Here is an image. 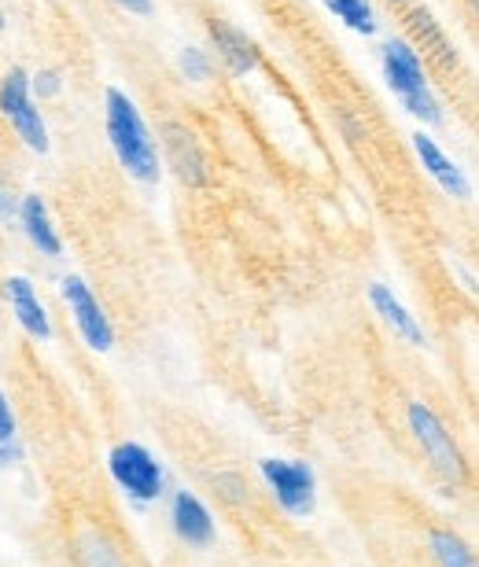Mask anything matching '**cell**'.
Here are the masks:
<instances>
[{
	"label": "cell",
	"mask_w": 479,
	"mask_h": 567,
	"mask_svg": "<svg viewBox=\"0 0 479 567\" xmlns=\"http://www.w3.org/2000/svg\"><path fill=\"white\" fill-rule=\"evenodd\" d=\"M104 107H108V137H111V147H115L119 163L125 166V174L136 177L141 185H155L159 152H155L152 133L144 126L141 111H136V104L122 89H108Z\"/></svg>",
	"instance_id": "1"
},
{
	"label": "cell",
	"mask_w": 479,
	"mask_h": 567,
	"mask_svg": "<svg viewBox=\"0 0 479 567\" xmlns=\"http://www.w3.org/2000/svg\"><path fill=\"white\" fill-rule=\"evenodd\" d=\"M384 78H387V85H391V93L402 100V107L409 111V115L439 126L442 111H439L436 96H431V89H428L425 66H420L417 52L409 49L406 41L395 38V41L384 44Z\"/></svg>",
	"instance_id": "2"
},
{
	"label": "cell",
	"mask_w": 479,
	"mask_h": 567,
	"mask_svg": "<svg viewBox=\"0 0 479 567\" xmlns=\"http://www.w3.org/2000/svg\"><path fill=\"white\" fill-rule=\"evenodd\" d=\"M0 115L11 122V130L19 133L30 152H38V155L49 152V130H44L41 111L33 107L30 78L27 71H19V66H11L4 74V82H0Z\"/></svg>",
	"instance_id": "3"
},
{
	"label": "cell",
	"mask_w": 479,
	"mask_h": 567,
	"mask_svg": "<svg viewBox=\"0 0 479 567\" xmlns=\"http://www.w3.org/2000/svg\"><path fill=\"white\" fill-rule=\"evenodd\" d=\"M262 480L269 483L273 497L284 513L292 516H310L317 502V480L314 468L303 461H281V457H262Z\"/></svg>",
	"instance_id": "4"
},
{
	"label": "cell",
	"mask_w": 479,
	"mask_h": 567,
	"mask_svg": "<svg viewBox=\"0 0 479 567\" xmlns=\"http://www.w3.org/2000/svg\"><path fill=\"white\" fill-rule=\"evenodd\" d=\"M108 468L133 502H155L163 494V468L141 442H119L108 457Z\"/></svg>",
	"instance_id": "5"
},
{
	"label": "cell",
	"mask_w": 479,
	"mask_h": 567,
	"mask_svg": "<svg viewBox=\"0 0 479 567\" xmlns=\"http://www.w3.org/2000/svg\"><path fill=\"white\" fill-rule=\"evenodd\" d=\"M409 431H414V439L420 442V450H425V457L431 461V468L439 475H447V480H461L465 475L461 450L453 446L450 431L442 427L439 413H431L425 402H409Z\"/></svg>",
	"instance_id": "6"
},
{
	"label": "cell",
	"mask_w": 479,
	"mask_h": 567,
	"mask_svg": "<svg viewBox=\"0 0 479 567\" xmlns=\"http://www.w3.org/2000/svg\"><path fill=\"white\" fill-rule=\"evenodd\" d=\"M63 302L71 306L78 332H82L89 347L100 350V354L115 347V328H111L104 306L96 302V295L89 291V284L82 277H63Z\"/></svg>",
	"instance_id": "7"
},
{
	"label": "cell",
	"mask_w": 479,
	"mask_h": 567,
	"mask_svg": "<svg viewBox=\"0 0 479 567\" xmlns=\"http://www.w3.org/2000/svg\"><path fill=\"white\" fill-rule=\"evenodd\" d=\"M414 152H417V158L425 163V169L436 177V185L447 192V196H453V199H469L472 196V185H469V177L461 174V166H453L450 158L442 155V147L428 137V133H414Z\"/></svg>",
	"instance_id": "8"
},
{
	"label": "cell",
	"mask_w": 479,
	"mask_h": 567,
	"mask_svg": "<svg viewBox=\"0 0 479 567\" xmlns=\"http://www.w3.org/2000/svg\"><path fill=\"white\" fill-rule=\"evenodd\" d=\"M170 516H174V530H177L181 542H188V546H196V549H207L214 542V516L196 494L177 491L174 513H170Z\"/></svg>",
	"instance_id": "9"
},
{
	"label": "cell",
	"mask_w": 479,
	"mask_h": 567,
	"mask_svg": "<svg viewBox=\"0 0 479 567\" xmlns=\"http://www.w3.org/2000/svg\"><path fill=\"white\" fill-rule=\"evenodd\" d=\"M4 295L11 302V313H16V321L22 324V332L33 336V339H52V321L49 313H44V306L38 302V295H33V284L27 277H8L4 280Z\"/></svg>",
	"instance_id": "10"
},
{
	"label": "cell",
	"mask_w": 479,
	"mask_h": 567,
	"mask_svg": "<svg viewBox=\"0 0 479 567\" xmlns=\"http://www.w3.org/2000/svg\"><path fill=\"white\" fill-rule=\"evenodd\" d=\"M369 302H373V310L384 317V324L391 328L395 336H402L409 347H425V328L417 324V317L406 310L402 302L395 299V291L387 288V284H380V280H373L369 284Z\"/></svg>",
	"instance_id": "11"
},
{
	"label": "cell",
	"mask_w": 479,
	"mask_h": 567,
	"mask_svg": "<svg viewBox=\"0 0 479 567\" xmlns=\"http://www.w3.org/2000/svg\"><path fill=\"white\" fill-rule=\"evenodd\" d=\"M163 137H166V158H170V166L177 169V177L185 181V185H203V181H207V166H203L196 137L181 126H166Z\"/></svg>",
	"instance_id": "12"
},
{
	"label": "cell",
	"mask_w": 479,
	"mask_h": 567,
	"mask_svg": "<svg viewBox=\"0 0 479 567\" xmlns=\"http://www.w3.org/2000/svg\"><path fill=\"white\" fill-rule=\"evenodd\" d=\"M19 221H22V229H27V240L38 247L41 255H49V258L63 255L60 233H55V225L49 218V207L41 203V196H27V199H22Z\"/></svg>",
	"instance_id": "13"
},
{
	"label": "cell",
	"mask_w": 479,
	"mask_h": 567,
	"mask_svg": "<svg viewBox=\"0 0 479 567\" xmlns=\"http://www.w3.org/2000/svg\"><path fill=\"white\" fill-rule=\"evenodd\" d=\"M211 38H214V44H218L222 60H225V66H230L233 74L255 71L258 52H255V44L247 41V33H240L236 27H225V22H214V27H211Z\"/></svg>",
	"instance_id": "14"
},
{
	"label": "cell",
	"mask_w": 479,
	"mask_h": 567,
	"mask_svg": "<svg viewBox=\"0 0 479 567\" xmlns=\"http://www.w3.org/2000/svg\"><path fill=\"white\" fill-rule=\"evenodd\" d=\"M428 549H431V557H436L439 567H479L476 553L465 546L458 535H450V530H431Z\"/></svg>",
	"instance_id": "15"
},
{
	"label": "cell",
	"mask_w": 479,
	"mask_h": 567,
	"mask_svg": "<svg viewBox=\"0 0 479 567\" xmlns=\"http://www.w3.org/2000/svg\"><path fill=\"white\" fill-rule=\"evenodd\" d=\"M325 8L333 11L336 19H344L355 33H365V38L376 33V16H373L369 0H325Z\"/></svg>",
	"instance_id": "16"
},
{
	"label": "cell",
	"mask_w": 479,
	"mask_h": 567,
	"mask_svg": "<svg viewBox=\"0 0 479 567\" xmlns=\"http://www.w3.org/2000/svg\"><path fill=\"white\" fill-rule=\"evenodd\" d=\"M414 27H417V33H420V38H425L428 44H436V52H439V60H442V63H453V49H450V41L442 38L439 27H436V22H431V16H428L425 8H417V11H414Z\"/></svg>",
	"instance_id": "17"
},
{
	"label": "cell",
	"mask_w": 479,
	"mask_h": 567,
	"mask_svg": "<svg viewBox=\"0 0 479 567\" xmlns=\"http://www.w3.org/2000/svg\"><path fill=\"white\" fill-rule=\"evenodd\" d=\"M177 63H181V71H185V78H192V82H207V78H211V63H207V55H203L200 49H185Z\"/></svg>",
	"instance_id": "18"
},
{
	"label": "cell",
	"mask_w": 479,
	"mask_h": 567,
	"mask_svg": "<svg viewBox=\"0 0 479 567\" xmlns=\"http://www.w3.org/2000/svg\"><path fill=\"white\" fill-rule=\"evenodd\" d=\"M60 85H63L60 71H41V74H33V82H30V89H33V93H38L41 100H49V96L60 93Z\"/></svg>",
	"instance_id": "19"
},
{
	"label": "cell",
	"mask_w": 479,
	"mask_h": 567,
	"mask_svg": "<svg viewBox=\"0 0 479 567\" xmlns=\"http://www.w3.org/2000/svg\"><path fill=\"white\" fill-rule=\"evenodd\" d=\"M0 442H16V413H11L4 391H0Z\"/></svg>",
	"instance_id": "20"
},
{
	"label": "cell",
	"mask_w": 479,
	"mask_h": 567,
	"mask_svg": "<svg viewBox=\"0 0 479 567\" xmlns=\"http://www.w3.org/2000/svg\"><path fill=\"white\" fill-rule=\"evenodd\" d=\"M214 483L222 486V494L230 497V502H244V483H240L236 475H218Z\"/></svg>",
	"instance_id": "21"
},
{
	"label": "cell",
	"mask_w": 479,
	"mask_h": 567,
	"mask_svg": "<svg viewBox=\"0 0 479 567\" xmlns=\"http://www.w3.org/2000/svg\"><path fill=\"white\" fill-rule=\"evenodd\" d=\"M19 457H22V450L16 442H0V468H4V464H16Z\"/></svg>",
	"instance_id": "22"
},
{
	"label": "cell",
	"mask_w": 479,
	"mask_h": 567,
	"mask_svg": "<svg viewBox=\"0 0 479 567\" xmlns=\"http://www.w3.org/2000/svg\"><path fill=\"white\" fill-rule=\"evenodd\" d=\"M19 210H22V207H16V199H11L8 192H0V221H11Z\"/></svg>",
	"instance_id": "23"
},
{
	"label": "cell",
	"mask_w": 479,
	"mask_h": 567,
	"mask_svg": "<svg viewBox=\"0 0 479 567\" xmlns=\"http://www.w3.org/2000/svg\"><path fill=\"white\" fill-rule=\"evenodd\" d=\"M125 11H133V16H152V0H115Z\"/></svg>",
	"instance_id": "24"
},
{
	"label": "cell",
	"mask_w": 479,
	"mask_h": 567,
	"mask_svg": "<svg viewBox=\"0 0 479 567\" xmlns=\"http://www.w3.org/2000/svg\"><path fill=\"white\" fill-rule=\"evenodd\" d=\"M0 30H4V16H0Z\"/></svg>",
	"instance_id": "25"
},
{
	"label": "cell",
	"mask_w": 479,
	"mask_h": 567,
	"mask_svg": "<svg viewBox=\"0 0 479 567\" xmlns=\"http://www.w3.org/2000/svg\"><path fill=\"white\" fill-rule=\"evenodd\" d=\"M472 4H476V11H479V0H472Z\"/></svg>",
	"instance_id": "26"
}]
</instances>
